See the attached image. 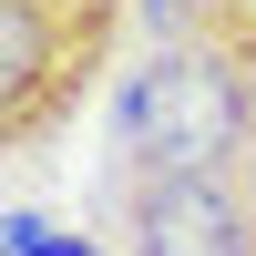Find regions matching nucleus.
Instances as JSON below:
<instances>
[{
	"label": "nucleus",
	"instance_id": "f257e3e1",
	"mask_svg": "<svg viewBox=\"0 0 256 256\" xmlns=\"http://www.w3.org/2000/svg\"><path fill=\"white\" fill-rule=\"evenodd\" d=\"M102 174H256V0H195L134 52Z\"/></svg>",
	"mask_w": 256,
	"mask_h": 256
},
{
	"label": "nucleus",
	"instance_id": "f03ea898",
	"mask_svg": "<svg viewBox=\"0 0 256 256\" xmlns=\"http://www.w3.org/2000/svg\"><path fill=\"white\" fill-rule=\"evenodd\" d=\"M134 31L144 0H0V154H52Z\"/></svg>",
	"mask_w": 256,
	"mask_h": 256
},
{
	"label": "nucleus",
	"instance_id": "7ed1b4c3",
	"mask_svg": "<svg viewBox=\"0 0 256 256\" xmlns=\"http://www.w3.org/2000/svg\"><path fill=\"white\" fill-rule=\"evenodd\" d=\"M92 205L123 256H256V174H102Z\"/></svg>",
	"mask_w": 256,
	"mask_h": 256
},
{
	"label": "nucleus",
	"instance_id": "20e7f679",
	"mask_svg": "<svg viewBox=\"0 0 256 256\" xmlns=\"http://www.w3.org/2000/svg\"><path fill=\"white\" fill-rule=\"evenodd\" d=\"M0 246H10V256H102L92 236H52V226H41V205H10V226H0Z\"/></svg>",
	"mask_w": 256,
	"mask_h": 256
},
{
	"label": "nucleus",
	"instance_id": "39448f33",
	"mask_svg": "<svg viewBox=\"0 0 256 256\" xmlns=\"http://www.w3.org/2000/svg\"><path fill=\"white\" fill-rule=\"evenodd\" d=\"M184 10H195V0H144V41H154V31H174Z\"/></svg>",
	"mask_w": 256,
	"mask_h": 256
}]
</instances>
